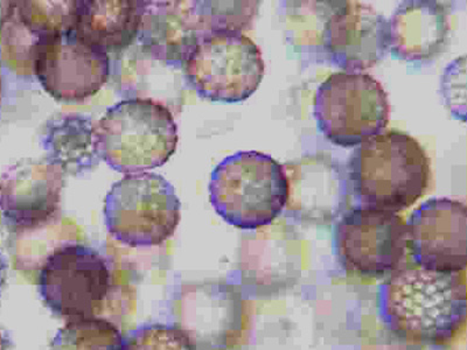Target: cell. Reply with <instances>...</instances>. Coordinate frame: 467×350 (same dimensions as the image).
Masks as SVG:
<instances>
[{"label": "cell", "instance_id": "cell-11", "mask_svg": "<svg viewBox=\"0 0 467 350\" xmlns=\"http://www.w3.org/2000/svg\"><path fill=\"white\" fill-rule=\"evenodd\" d=\"M407 250L419 268L461 273L466 269V204L431 199L420 204L406 223Z\"/></svg>", "mask_w": 467, "mask_h": 350}, {"label": "cell", "instance_id": "cell-20", "mask_svg": "<svg viewBox=\"0 0 467 350\" xmlns=\"http://www.w3.org/2000/svg\"><path fill=\"white\" fill-rule=\"evenodd\" d=\"M124 350H198L189 333L174 324H150L124 337Z\"/></svg>", "mask_w": 467, "mask_h": 350}, {"label": "cell", "instance_id": "cell-7", "mask_svg": "<svg viewBox=\"0 0 467 350\" xmlns=\"http://www.w3.org/2000/svg\"><path fill=\"white\" fill-rule=\"evenodd\" d=\"M314 116L325 139L341 148H357L389 124L385 88L372 75L332 74L316 91Z\"/></svg>", "mask_w": 467, "mask_h": 350}, {"label": "cell", "instance_id": "cell-24", "mask_svg": "<svg viewBox=\"0 0 467 350\" xmlns=\"http://www.w3.org/2000/svg\"><path fill=\"white\" fill-rule=\"evenodd\" d=\"M0 95H2V77H0Z\"/></svg>", "mask_w": 467, "mask_h": 350}, {"label": "cell", "instance_id": "cell-1", "mask_svg": "<svg viewBox=\"0 0 467 350\" xmlns=\"http://www.w3.org/2000/svg\"><path fill=\"white\" fill-rule=\"evenodd\" d=\"M378 307L385 326L403 343L444 344L464 326L465 282L460 273L402 266L379 285Z\"/></svg>", "mask_w": 467, "mask_h": 350}, {"label": "cell", "instance_id": "cell-6", "mask_svg": "<svg viewBox=\"0 0 467 350\" xmlns=\"http://www.w3.org/2000/svg\"><path fill=\"white\" fill-rule=\"evenodd\" d=\"M182 69L199 98L211 102H244L265 77L261 49L239 31L200 33Z\"/></svg>", "mask_w": 467, "mask_h": 350}, {"label": "cell", "instance_id": "cell-3", "mask_svg": "<svg viewBox=\"0 0 467 350\" xmlns=\"http://www.w3.org/2000/svg\"><path fill=\"white\" fill-rule=\"evenodd\" d=\"M172 112L152 98H129L109 108L95 127L99 160L127 174L161 168L178 145Z\"/></svg>", "mask_w": 467, "mask_h": 350}, {"label": "cell", "instance_id": "cell-5", "mask_svg": "<svg viewBox=\"0 0 467 350\" xmlns=\"http://www.w3.org/2000/svg\"><path fill=\"white\" fill-rule=\"evenodd\" d=\"M174 187L156 173L124 175L104 200L110 235L131 248L158 247L173 235L182 219Z\"/></svg>", "mask_w": 467, "mask_h": 350}, {"label": "cell", "instance_id": "cell-8", "mask_svg": "<svg viewBox=\"0 0 467 350\" xmlns=\"http://www.w3.org/2000/svg\"><path fill=\"white\" fill-rule=\"evenodd\" d=\"M110 285L106 258L80 243L65 244L49 253L37 278L46 306L67 320L95 315Z\"/></svg>", "mask_w": 467, "mask_h": 350}, {"label": "cell", "instance_id": "cell-15", "mask_svg": "<svg viewBox=\"0 0 467 350\" xmlns=\"http://www.w3.org/2000/svg\"><path fill=\"white\" fill-rule=\"evenodd\" d=\"M389 23L390 52L407 62H431L448 47L450 11L435 0H407L395 8Z\"/></svg>", "mask_w": 467, "mask_h": 350}, {"label": "cell", "instance_id": "cell-16", "mask_svg": "<svg viewBox=\"0 0 467 350\" xmlns=\"http://www.w3.org/2000/svg\"><path fill=\"white\" fill-rule=\"evenodd\" d=\"M200 33L194 2H144L136 40L154 60L182 68Z\"/></svg>", "mask_w": 467, "mask_h": 350}, {"label": "cell", "instance_id": "cell-18", "mask_svg": "<svg viewBox=\"0 0 467 350\" xmlns=\"http://www.w3.org/2000/svg\"><path fill=\"white\" fill-rule=\"evenodd\" d=\"M43 148L47 160L64 174L78 177L99 164L95 127L89 116L57 115L46 125Z\"/></svg>", "mask_w": 467, "mask_h": 350}, {"label": "cell", "instance_id": "cell-10", "mask_svg": "<svg viewBox=\"0 0 467 350\" xmlns=\"http://www.w3.org/2000/svg\"><path fill=\"white\" fill-rule=\"evenodd\" d=\"M32 68L46 93L57 101L81 103L106 85L110 58L87 44L73 27L41 39L33 51Z\"/></svg>", "mask_w": 467, "mask_h": 350}, {"label": "cell", "instance_id": "cell-23", "mask_svg": "<svg viewBox=\"0 0 467 350\" xmlns=\"http://www.w3.org/2000/svg\"><path fill=\"white\" fill-rule=\"evenodd\" d=\"M11 339L8 337L7 333L0 328V350H10Z\"/></svg>", "mask_w": 467, "mask_h": 350}, {"label": "cell", "instance_id": "cell-13", "mask_svg": "<svg viewBox=\"0 0 467 350\" xmlns=\"http://www.w3.org/2000/svg\"><path fill=\"white\" fill-rule=\"evenodd\" d=\"M64 172L47 160H23L0 177V211L12 231H35L57 215Z\"/></svg>", "mask_w": 467, "mask_h": 350}, {"label": "cell", "instance_id": "cell-14", "mask_svg": "<svg viewBox=\"0 0 467 350\" xmlns=\"http://www.w3.org/2000/svg\"><path fill=\"white\" fill-rule=\"evenodd\" d=\"M289 210L299 220L331 222L348 203V186L343 166L325 156L308 157L291 166Z\"/></svg>", "mask_w": 467, "mask_h": 350}, {"label": "cell", "instance_id": "cell-19", "mask_svg": "<svg viewBox=\"0 0 467 350\" xmlns=\"http://www.w3.org/2000/svg\"><path fill=\"white\" fill-rule=\"evenodd\" d=\"M49 350H124V336L110 321L81 316L67 320Z\"/></svg>", "mask_w": 467, "mask_h": 350}, {"label": "cell", "instance_id": "cell-4", "mask_svg": "<svg viewBox=\"0 0 467 350\" xmlns=\"http://www.w3.org/2000/svg\"><path fill=\"white\" fill-rule=\"evenodd\" d=\"M210 201L216 214L244 231L269 226L289 198L285 166L257 151L224 158L211 175Z\"/></svg>", "mask_w": 467, "mask_h": 350}, {"label": "cell", "instance_id": "cell-17", "mask_svg": "<svg viewBox=\"0 0 467 350\" xmlns=\"http://www.w3.org/2000/svg\"><path fill=\"white\" fill-rule=\"evenodd\" d=\"M143 8L141 0H77L74 29L104 53L120 52L137 39Z\"/></svg>", "mask_w": 467, "mask_h": 350}, {"label": "cell", "instance_id": "cell-2", "mask_svg": "<svg viewBox=\"0 0 467 350\" xmlns=\"http://www.w3.org/2000/svg\"><path fill=\"white\" fill-rule=\"evenodd\" d=\"M431 173L422 146L398 130L379 133L357 146L346 165L348 193L356 206L394 214L423 197Z\"/></svg>", "mask_w": 467, "mask_h": 350}, {"label": "cell", "instance_id": "cell-22", "mask_svg": "<svg viewBox=\"0 0 467 350\" xmlns=\"http://www.w3.org/2000/svg\"><path fill=\"white\" fill-rule=\"evenodd\" d=\"M7 271L8 262L6 257L4 256L3 253H0V297H2L4 287L6 285Z\"/></svg>", "mask_w": 467, "mask_h": 350}, {"label": "cell", "instance_id": "cell-9", "mask_svg": "<svg viewBox=\"0 0 467 350\" xmlns=\"http://www.w3.org/2000/svg\"><path fill=\"white\" fill-rule=\"evenodd\" d=\"M335 253L350 273L369 278L390 274L406 261V223L394 212L356 206L337 221Z\"/></svg>", "mask_w": 467, "mask_h": 350}, {"label": "cell", "instance_id": "cell-21", "mask_svg": "<svg viewBox=\"0 0 467 350\" xmlns=\"http://www.w3.org/2000/svg\"><path fill=\"white\" fill-rule=\"evenodd\" d=\"M441 93L452 116L466 120V57L453 60L441 75Z\"/></svg>", "mask_w": 467, "mask_h": 350}, {"label": "cell", "instance_id": "cell-12", "mask_svg": "<svg viewBox=\"0 0 467 350\" xmlns=\"http://www.w3.org/2000/svg\"><path fill=\"white\" fill-rule=\"evenodd\" d=\"M321 32L332 64L346 73L373 68L390 52L389 23L369 4L337 2Z\"/></svg>", "mask_w": 467, "mask_h": 350}]
</instances>
